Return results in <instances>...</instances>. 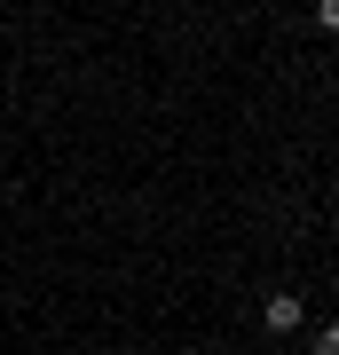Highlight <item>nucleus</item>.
<instances>
[{"mask_svg":"<svg viewBox=\"0 0 339 355\" xmlns=\"http://www.w3.org/2000/svg\"><path fill=\"white\" fill-rule=\"evenodd\" d=\"M315 24H324V32H339V0H315Z\"/></svg>","mask_w":339,"mask_h":355,"instance_id":"nucleus-2","label":"nucleus"},{"mask_svg":"<svg viewBox=\"0 0 339 355\" xmlns=\"http://www.w3.org/2000/svg\"><path fill=\"white\" fill-rule=\"evenodd\" d=\"M261 324L268 331H300L308 324V300H300V292H268V300H261Z\"/></svg>","mask_w":339,"mask_h":355,"instance_id":"nucleus-1","label":"nucleus"},{"mask_svg":"<svg viewBox=\"0 0 339 355\" xmlns=\"http://www.w3.org/2000/svg\"><path fill=\"white\" fill-rule=\"evenodd\" d=\"M315 355H339V324H324V331H315Z\"/></svg>","mask_w":339,"mask_h":355,"instance_id":"nucleus-3","label":"nucleus"}]
</instances>
